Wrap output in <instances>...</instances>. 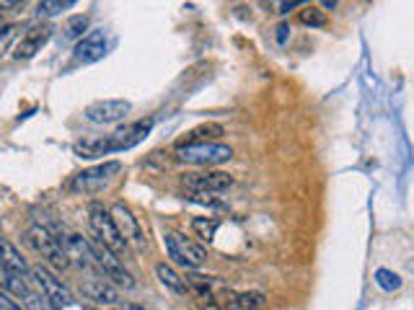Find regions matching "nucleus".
<instances>
[{
	"label": "nucleus",
	"mask_w": 414,
	"mask_h": 310,
	"mask_svg": "<svg viewBox=\"0 0 414 310\" xmlns=\"http://www.w3.org/2000/svg\"><path fill=\"white\" fill-rule=\"evenodd\" d=\"M375 284H378L380 289H386V292H393V289L401 287V277L393 274L391 269H378V272H375Z\"/></svg>",
	"instance_id": "nucleus-24"
},
{
	"label": "nucleus",
	"mask_w": 414,
	"mask_h": 310,
	"mask_svg": "<svg viewBox=\"0 0 414 310\" xmlns=\"http://www.w3.org/2000/svg\"><path fill=\"white\" fill-rule=\"evenodd\" d=\"M3 14H6V11H3V8H0V16H3Z\"/></svg>",
	"instance_id": "nucleus-31"
},
{
	"label": "nucleus",
	"mask_w": 414,
	"mask_h": 310,
	"mask_svg": "<svg viewBox=\"0 0 414 310\" xmlns=\"http://www.w3.org/2000/svg\"><path fill=\"white\" fill-rule=\"evenodd\" d=\"M0 264H3L6 269H11L14 274L24 277V279L31 277V267L26 264V259H24L19 248L8 241V238H3V235H0Z\"/></svg>",
	"instance_id": "nucleus-14"
},
{
	"label": "nucleus",
	"mask_w": 414,
	"mask_h": 310,
	"mask_svg": "<svg viewBox=\"0 0 414 310\" xmlns=\"http://www.w3.org/2000/svg\"><path fill=\"white\" fill-rule=\"evenodd\" d=\"M111 217H114V222H117L119 233L124 235V241L127 243H138V246H143L145 238H143V227H140L138 217L132 215V210L127 205H122V202H117V205L111 207Z\"/></svg>",
	"instance_id": "nucleus-13"
},
{
	"label": "nucleus",
	"mask_w": 414,
	"mask_h": 310,
	"mask_svg": "<svg viewBox=\"0 0 414 310\" xmlns=\"http://www.w3.org/2000/svg\"><path fill=\"white\" fill-rule=\"evenodd\" d=\"M223 127L221 124H202V127H197V130L189 132V140L186 143H215L218 138H223Z\"/></svg>",
	"instance_id": "nucleus-22"
},
{
	"label": "nucleus",
	"mask_w": 414,
	"mask_h": 310,
	"mask_svg": "<svg viewBox=\"0 0 414 310\" xmlns=\"http://www.w3.org/2000/svg\"><path fill=\"white\" fill-rule=\"evenodd\" d=\"M91 256H94V264L101 269L106 279L117 282L119 287H124V289L135 287V279H132V274L122 267V262H119L117 254H114L111 248H106L104 243H99V241H91Z\"/></svg>",
	"instance_id": "nucleus-6"
},
{
	"label": "nucleus",
	"mask_w": 414,
	"mask_h": 310,
	"mask_svg": "<svg viewBox=\"0 0 414 310\" xmlns=\"http://www.w3.org/2000/svg\"><path fill=\"white\" fill-rule=\"evenodd\" d=\"M298 24H303V26H310V29H321L326 26V14L324 8H316V6H303L298 11Z\"/></svg>",
	"instance_id": "nucleus-21"
},
{
	"label": "nucleus",
	"mask_w": 414,
	"mask_h": 310,
	"mask_svg": "<svg viewBox=\"0 0 414 310\" xmlns=\"http://www.w3.org/2000/svg\"><path fill=\"white\" fill-rule=\"evenodd\" d=\"M52 31H55L52 24H36V26H31L26 34L19 39V44H16V49H14V57L16 60H31V57H34L36 52H41V47L49 41Z\"/></svg>",
	"instance_id": "nucleus-12"
},
{
	"label": "nucleus",
	"mask_w": 414,
	"mask_h": 310,
	"mask_svg": "<svg viewBox=\"0 0 414 310\" xmlns=\"http://www.w3.org/2000/svg\"><path fill=\"white\" fill-rule=\"evenodd\" d=\"M192 230L197 233V238L210 243L215 238V233H218V220H213V217H194Z\"/></svg>",
	"instance_id": "nucleus-23"
},
{
	"label": "nucleus",
	"mask_w": 414,
	"mask_h": 310,
	"mask_svg": "<svg viewBox=\"0 0 414 310\" xmlns=\"http://www.w3.org/2000/svg\"><path fill=\"white\" fill-rule=\"evenodd\" d=\"M89 225H91V233L96 238L99 243H104L106 248H111L114 254H122L124 248H127V241H124V235L119 233L117 222L111 217V210H106L104 205L94 202L89 207Z\"/></svg>",
	"instance_id": "nucleus-2"
},
{
	"label": "nucleus",
	"mask_w": 414,
	"mask_h": 310,
	"mask_svg": "<svg viewBox=\"0 0 414 310\" xmlns=\"http://www.w3.org/2000/svg\"><path fill=\"white\" fill-rule=\"evenodd\" d=\"M119 173H122L119 160H104V163L91 165V168H83L81 173H76L73 181H70V189L81 194H96L101 189H106Z\"/></svg>",
	"instance_id": "nucleus-4"
},
{
	"label": "nucleus",
	"mask_w": 414,
	"mask_h": 310,
	"mask_svg": "<svg viewBox=\"0 0 414 310\" xmlns=\"http://www.w3.org/2000/svg\"><path fill=\"white\" fill-rule=\"evenodd\" d=\"M83 295L94 300L96 305H117L119 303V295L117 289L111 287L106 279H91V282L83 284Z\"/></svg>",
	"instance_id": "nucleus-15"
},
{
	"label": "nucleus",
	"mask_w": 414,
	"mask_h": 310,
	"mask_svg": "<svg viewBox=\"0 0 414 310\" xmlns=\"http://www.w3.org/2000/svg\"><path fill=\"white\" fill-rule=\"evenodd\" d=\"M122 310H145L143 305H135V303H124Z\"/></svg>",
	"instance_id": "nucleus-30"
},
{
	"label": "nucleus",
	"mask_w": 414,
	"mask_h": 310,
	"mask_svg": "<svg viewBox=\"0 0 414 310\" xmlns=\"http://www.w3.org/2000/svg\"><path fill=\"white\" fill-rule=\"evenodd\" d=\"M156 274H158L161 284H163L166 289H171L173 295H186V292H189L186 282L181 279L179 274H176V272H173L171 267H166V264H158V267H156Z\"/></svg>",
	"instance_id": "nucleus-18"
},
{
	"label": "nucleus",
	"mask_w": 414,
	"mask_h": 310,
	"mask_svg": "<svg viewBox=\"0 0 414 310\" xmlns=\"http://www.w3.org/2000/svg\"><path fill=\"white\" fill-rule=\"evenodd\" d=\"M73 150H76V155H81V158H99V155H109V153H114V145H111L109 135H104V138L78 140V143L73 145Z\"/></svg>",
	"instance_id": "nucleus-16"
},
{
	"label": "nucleus",
	"mask_w": 414,
	"mask_h": 310,
	"mask_svg": "<svg viewBox=\"0 0 414 310\" xmlns=\"http://www.w3.org/2000/svg\"><path fill=\"white\" fill-rule=\"evenodd\" d=\"M153 117L148 119H138V122L132 124H124V127H117V130L111 132V145H114V153L119 150H130V148H135L138 143H143L148 135H151L153 130Z\"/></svg>",
	"instance_id": "nucleus-11"
},
{
	"label": "nucleus",
	"mask_w": 414,
	"mask_h": 310,
	"mask_svg": "<svg viewBox=\"0 0 414 310\" xmlns=\"http://www.w3.org/2000/svg\"><path fill=\"white\" fill-rule=\"evenodd\" d=\"M26 241H29V246L34 248L36 254H41V259L49 264V267H55V269H65L70 267V256H68V251H65V246L60 243V238H57L49 227H44V225H31L26 230Z\"/></svg>",
	"instance_id": "nucleus-1"
},
{
	"label": "nucleus",
	"mask_w": 414,
	"mask_h": 310,
	"mask_svg": "<svg viewBox=\"0 0 414 310\" xmlns=\"http://www.w3.org/2000/svg\"><path fill=\"white\" fill-rule=\"evenodd\" d=\"M176 158L184 160V163L213 168V165L228 163L233 158V150L221 143H181L176 148Z\"/></svg>",
	"instance_id": "nucleus-3"
},
{
	"label": "nucleus",
	"mask_w": 414,
	"mask_h": 310,
	"mask_svg": "<svg viewBox=\"0 0 414 310\" xmlns=\"http://www.w3.org/2000/svg\"><path fill=\"white\" fill-rule=\"evenodd\" d=\"M89 29V16H73V19L65 21L62 26V41H78L83 39V31Z\"/></svg>",
	"instance_id": "nucleus-20"
},
{
	"label": "nucleus",
	"mask_w": 414,
	"mask_h": 310,
	"mask_svg": "<svg viewBox=\"0 0 414 310\" xmlns=\"http://www.w3.org/2000/svg\"><path fill=\"white\" fill-rule=\"evenodd\" d=\"M106 52H109V34L104 29H91L83 39L76 41V47H73V62L76 65H94V62L104 60Z\"/></svg>",
	"instance_id": "nucleus-8"
},
{
	"label": "nucleus",
	"mask_w": 414,
	"mask_h": 310,
	"mask_svg": "<svg viewBox=\"0 0 414 310\" xmlns=\"http://www.w3.org/2000/svg\"><path fill=\"white\" fill-rule=\"evenodd\" d=\"M339 0H321V6H324V11H334L337 8Z\"/></svg>",
	"instance_id": "nucleus-29"
},
{
	"label": "nucleus",
	"mask_w": 414,
	"mask_h": 310,
	"mask_svg": "<svg viewBox=\"0 0 414 310\" xmlns=\"http://www.w3.org/2000/svg\"><path fill=\"white\" fill-rule=\"evenodd\" d=\"M0 310H24V308L16 300H11L6 292H0Z\"/></svg>",
	"instance_id": "nucleus-27"
},
{
	"label": "nucleus",
	"mask_w": 414,
	"mask_h": 310,
	"mask_svg": "<svg viewBox=\"0 0 414 310\" xmlns=\"http://www.w3.org/2000/svg\"><path fill=\"white\" fill-rule=\"evenodd\" d=\"M181 186L192 194H221L233 186V176L223 171H205V173H184Z\"/></svg>",
	"instance_id": "nucleus-9"
},
{
	"label": "nucleus",
	"mask_w": 414,
	"mask_h": 310,
	"mask_svg": "<svg viewBox=\"0 0 414 310\" xmlns=\"http://www.w3.org/2000/svg\"><path fill=\"white\" fill-rule=\"evenodd\" d=\"M31 282H36V287L41 289V295L52 300L57 308H70V305H76V297L70 292L62 279H57L47 267H31Z\"/></svg>",
	"instance_id": "nucleus-7"
},
{
	"label": "nucleus",
	"mask_w": 414,
	"mask_h": 310,
	"mask_svg": "<svg viewBox=\"0 0 414 310\" xmlns=\"http://www.w3.org/2000/svg\"><path fill=\"white\" fill-rule=\"evenodd\" d=\"M0 289H6V292H14V295L19 297H26L31 289H29L26 279L19 274H14L11 269H6L3 264H0Z\"/></svg>",
	"instance_id": "nucleus-17"
},
{
	"label": "nucleus",
	"mask_w": 414,
	"mask_h": 310,
	"mask_svg": "<svg viewBox=\"0 0 414 310\" xmlns=\"http://www.w3.org/2000/svg\"><path fill=\"white\" fill-rule=\"evenodd\" d=\"M76 3L78 0H39V6H36V16H39V19H55V16L70 11Z\"/></svg>",
	"instance_id": "nucleus-19"
},
{
	"label": "nucleus",
	"mask_w": 414,
	"mask_h": 310,
	"mask_svg": "<svg viewBox=\"0 0 414 310\" xmlns=\"http://www.w3.org/2000/svg\"><path fill=\"white\" fill-rule=\"evenodd\" d=\"M24 303H26V310H57V305L52 303V300H47V297L41 295H34V292H29L26 297H24Z\"/></svg>",
	"instance_id": "nucleus-26"
},
{
	"label": "nucleus",
	"mask_w": 414,
	"mask_h": 310,
	"mask_svg": "<svg viewBox=\"0 0 414 310\" xmlns=\"http://www.w3.org/2000/svg\"><path fill=\"white\" fill-rule=\"evenodd\" d=\"M132 111V103L124 98H104V101L91 103L86 109V119L94 124H114L122 122L127 114Z\"/></svg>",
	"instance_id": "nucleus-10"
},
{
	"label": "nucleus",
	"mask_w": 414,
	"mask_h": 310,
	"mask_svg": "<svg viewBox=\"0 0 414 310\" xmlns=\"http://www.w3.org/2000/svg\"><path fill=\"white\" fill-rule=\"evenodd\" d=\"M19 31H21L19 24H8V26L0 29V57H3L8 49H11V44H14V39H16V34H19Z\"/></svg>",
	"instance_id": "nucleus-25"
},
{
	"label": "nucleus",
	"mask_w": 414,
	"mask_h": 310,
	"mask_svg": "<svg viewBox=\"0 0 414 310\" xmlns=\"http://www.w3.org/2000/svg\"><path fill=\"white\" fill-rule=\"evenodd\" d=\"M19 3H24V0H0V8H3V11H8V8L19 6Z\"/></svg>",
	"instance_id": "nucleus-28"
},
{
	"label": "nucleus",
	"mask_w": 414,
	"mask_h": 310,
	"mask_svg": "<svg viewBox=\"0 0 414 310\" xmlns=\"http://www.w3.org/2000/svg\"><path fill=\"white\" fill-rule=\"evenodd\" d=\"M163 246L168 251V256H171V262L184 269H200L207 262V251L200 243L189 241V238H184L179 233H171V230L163 233Z\"/></svg>",
	"instance_id": "nucleus-5"
}]
</instances>
